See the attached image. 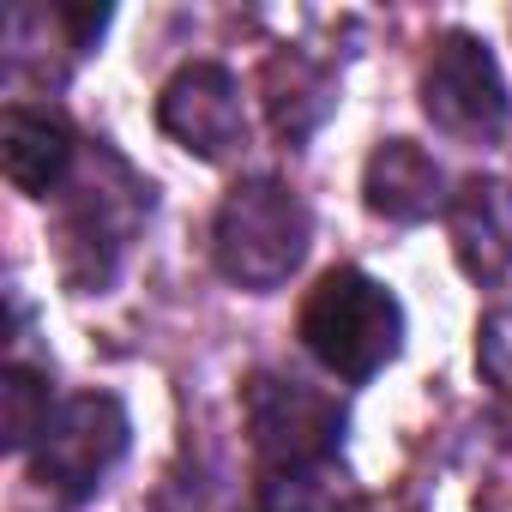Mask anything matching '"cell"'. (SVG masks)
<instances>
[{
    "label": "cell",
    "instance_id": "cell-10",
    "mask_svg": "<svg viewBox=\"0 0 512 512\" xmlns=\"http://www.w3.org/2000/svg\"><path fill=\"white\" fill-rule=\"evenodd\" d=\"M362 193H368V211L392 223H422L440 205V163L410 139H386L362 169Z\"/></svg>",
    "mask_w": 512,
    "mask_h": 512
},
{
    "label": "cell",
    "instance_id": "cell-13",
    "mask_svg": "<svg viewBox=\"0 0 512 512\" xmlns=\"http://www.w3.org/2000/svg\"><path fill=\"white\" fill-rule=\"evenodd\" d=\"M0 398H7V452H25L31 440H43V428H49L55 410H49V386L31 368H7Z\"/></svg>",
    "mask_w": 512,
    "mask_h": 512
},
{
    "label": "cell",
    "instance_id": "cell-2",
    "mask_svg": "<svg viewBox=\"0 0 512 512\" xmlns=\"http://www.w3.org/2000/svg\"><path fill=\"white\" fill-rule=\"evenodd\" d=\"M145 211H151V187L115 151H97L73 175V193L61 205V278L73 290H103L127 260Z\"/></svg>",
    "mask_w": 512,
    "mask_h": 512
},
{
    "label": "cell",
    "instance_id": "cell-9",
    "mask_svg": "<svg viewBox=\"0 0 512 512\" xmlns=\"http://www.w3.org/2000/svg\"><path fill=\"white\" fill-rule=\"evenodd\" d=\"M0 163L19 193H55L73 175V133L43 109L13 103L0 121Z\"/></svg>",
    "mask_w": 512,
    "mask_h": 512
},
{
    "label": "cell",
    "instance_id": "cell-12",
    "mask_svg": "<svg viewBox=\"0 0 512 512\" xmlns=\"http://www.w3.org/2000/svg\"><path fill=\"white\" fill-rule=\"evenodd\" d=\"M260 512H362V494L332 464H302V470H272Z\"/></svg>",
    "mask_w": 512,
    "mask_h": 512
},
{
    "label": "cell",
    "instance_id": "cell-4",
    "mask_svg": "<svg viewBox=\"0 0 512 512\" xmlns=\"http://www.w3.org/2000/svg\"><path fill=\"white\" fill-rule=\"evenodd\" d=\"M422 109L440 133L470 139V145H488L512 127V97H506V79L482 37L446 31L434 43L428 67H422Z\"/></svg>",
    "mask_w": 512,
    "mask_h": 512
},
{
    "label": "cell",
    "instance_id": "cell-11",
    "mask_svg": "<svg viewBox=\"0 0 512 512\" xmlns=\"http://www.w3.org/2000/svg\"><path fill=\"white\" fill-rule=\"evenodd\" d=\"M332 97H338V85L320 61H308L296 49L266 61V115H272V133L284 145H302L332 115Z\"/></svg>",
    "mask_w": 512,
    "mask_h": 512
},
{
    "label": "cell",
    "instance_id": "cell-8",
    "mask_svg": "<svg viewBox=\"0 0 512 512\" xmlns=\"http://www.w3.org/2000/svg\"><path fill=\"white\" fill-rule=\"evenodd\" d=\"M452 247L482 284L512 272V181H464L452 199Z\"/></svg>",
    "mask_w": 512,
    "mask_h": 512
},
{
    "label": "cell",
    "instance_id": "cell-6",
    "mask_svg": "<svg viewBox=\"0 0 512 512\" xmlns=\"http://www.w3.org/2000/svg\"><path fill=\"white\" fill-rule=\"evenodd\" d=\"M247 434L272 470H302V464H326V452L338 446L344 410L338 398L284 380V374H253L247 380Z\"/></svg>",
    "mask_w": 512,
    "mask_h": 512
},
{
    "label": "cell",
    "instance_id": "cell-7",
    "mask_svg": "<svg viewBox=\"0 0 512 512\" xmlns=\"http://www.w3.org/2000/svg\"><path fill=\"white\" fill-rule=\"evenodd\" d=\"M157 127H163L181 151H193V157H205V163H223V157L247 139L241 85H235L223 67L193 61V67H181V73L163 85V97H157Z\"/></svg>",
    "mask_w": 512,
    "mask_h": 512
},
{
    "label": "cell",
    "instance_id": "cell-1",
    "mask_svg": "<svg viewBox=\"0 0 512 512\" xmlns=\"http://www.w3.org/2000/svg\"><path fill=\"white\" fill-rule=\"evenodd\" d=\"M302 344L314 350V362H326L338 380L362 386L374 380L398 344H404V308L386 284H374L368 272H326L308 302H302Z\"/></svg>",
    "mask_w": 512,
    "mask_h": 512
},
{
    "label": "cell",
    "instance_id": "cell-5",
    "mask_svg": "<svg viewBox=\"0 0 512 512\" xmlns=\"http://www.w3.org/2000/svg\"><path fill=\"white\" fill-rule=\"evenodd\" d=\"M127 410L115 392H85V398H67L43 440H37V482L55 488L61 500H85L109 470L115 458L127 452Z\"/></svg>",
    "mask_w": 512,
    "mask_h": 512
},
{
    "label": "cell",
    "instance_id": "cell-3",
    "mask_svg": "<svg viewBox=\"0 0 512 512\" xmlns=\"http://www.w3.org/2000/svg\"><path fill=\"white\" fill-rule=\"evenodd\" d=\"M314 217L284 181H241L211 223L217 272L241 290H278L308 253Z\"/></svg>",
    "mask_w": 512,
    "mask_h": 512
}]
</instances>
